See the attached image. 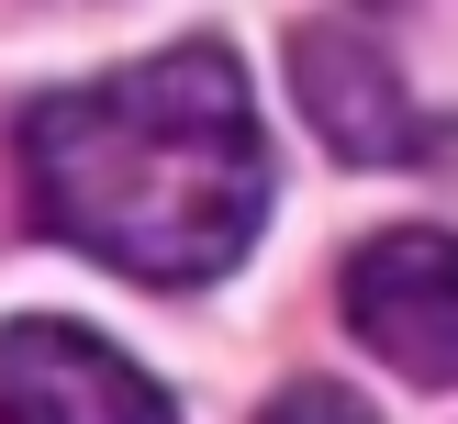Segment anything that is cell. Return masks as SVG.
<instances>
[{"label": "cell", "mask_w": 458, "mask_h": 424, "mask_svg": "<svg viewBox=\"0 0 458 424\" xmlns=\"http://www.w3.org/2000/svg\"><path fill=\"white\" fill-rule=\"evenodd\" d=\"M258 424H380V413H369L358 391H335V379H291V391L268 402Z\"/></svg>", "instance_id": "5"}, {"label": "cell", "mask_w": 458, "mask_h": 424, "mask_svg": "<svg viewBox=\"0 0 458 424\" xmlns=\"http://www.w3.org/2000/svg\"><path fill=\"white\" fill-rule=\"evenodd\" d=\"M291 89H302L313 134H325L335 156H358V168H403V156H425L414 89H403V67L380 56L358 22H302V34H291Z\"/></svg>", "instance_id": "4"}, {"label": "cell", "mask_w": 458, "mask_h": 424, "mask_svg": "<svg viewBox=\"0 0 458 424\" xmlns=\"http://www.w3.org/2000/svg\"><path fill=\"white\" fill-rule=\"evenodd\" d=\"M34 223L146 290H201L268 223V145L246 67L224 45H168L123 79L56 89L22 112Z\"/></svg>", "instance_id": "1"}, {"label": "cell", "mask_w": 458, "mask_h": 424, "mask_svg": "<svg viewBox=\"0 0 458 424\" xmlns=\"http://www.w3.org/2000/svg\"><path fill=\"white\" fill-rule=\"evenodd\" d=\"M347 324L380 369L458 391V235H369L347 257Z\"/></svg>", "instance_id": "2"}, {"label": "cell", "mask_w": 458, "mask_h": 424, "mask_svg": "<svg viewBox=\"0 0 458 424\" xmlns=\"http://www.w3.org/2000/svg\"><path fill=\"white\" fill-rule=\"evenodd\" d=\"M0 424H179V413L89 324L22 312V324H0Z\"/></svg>", "instance_id": "3"}]
</instances>
